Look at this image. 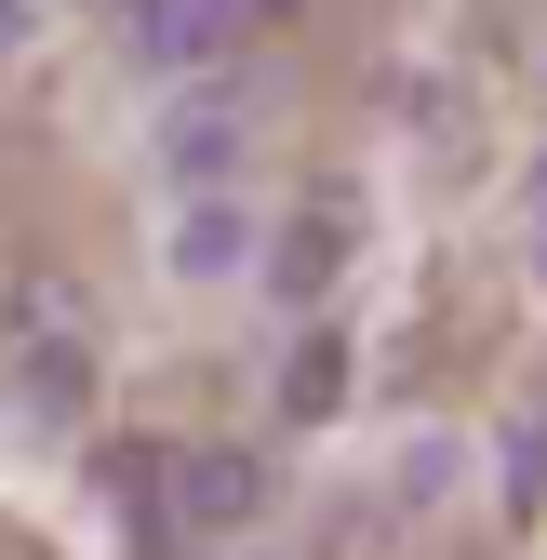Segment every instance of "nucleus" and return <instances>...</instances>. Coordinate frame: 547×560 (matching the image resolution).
Returning <instances> with one entry per match:
<instances>
[{
    "instance_id": "f257e3e1",
    "label": "nucleus",
    "mask_w": 547,
    "mask_h": 560,
    "mask_svg": "<svg viewBox=\"0 0 547 560\" xmlns=\"http://www.w3.org/2000/svg\"><path fill=\"white\" fill-rule=\"evenodd\" d=\"M254 508H267V454H254V441H200V454L174 467V494H161V521H174L187 547H200V534H241Z\"/></svg>"
},
{
    "instance_id": "f03ea898",
    "label": "nucleus",
    "mask_w": 547,
    "mask_h": 560,
    "mask_svg": "<svg viewBox=\"0 0 547 560\" xmlns=\"http://www.w3.org/2000/svg\"><path fill=\"white\" fill-rule=\"evenodd\" d=\"M254 14H267V0H133V54H148V67H214Z\"/></svg>"
},
{
    "instance_id": "7ed1b4c3",
    "label": "nucleus",
    "mask_w": 547,
    "mask_h": 560,
    "mask_svg": "<svg viewBox=\"0 0 547 560\" xmlns=\"http://www.w3.org/2000/svg\"><path fill=\"white\" fill-rule=\"evenodd\" d=\"M161 161H174L187 187H214V174L241 161V107H228V94H187V107H174V133H161Z\"/></svg>"
},
{
    "instance_id": "20e7f679",
    "label": "nucleus",
    "mask_w": 547,
    "mask_h": 560,
    "mask_svg": "<svg viewBox=\"0 0 547 560\" xmlns=\"http://www.w3.org/2000/svg\"><path fill=\"white\" fill-rule=\"evenodd\" d=\"M334 400H348V347H334V334H294V361H281V428H321Z\"/></svg>"
},
{
    "instance_id": "39448f33",
    "label": "nucleus",
    "mask_w": 547,
    "mask_h": 560,
    "mask_svg": "<svg viewBox=\"0 0 547 560\" xmlns=\"http://www.w3.org/2000/svg\"><path fill=\"white\" fill-rule=\"evenodd\" d=\"M334 267H348V214H334V200H321V214H294V241H281V254H267V280H281V294L307 307V294H321V280H334Z\"/></svg>"
},
{
    "instance_id": "423d86ee",
    "label": "nucleus",
    "mask_w": 547,
    "mask_h": 560,
    "mask_svg": "<svg viewBox=\"0 0 547 560\" xmlns=\"http://www.w3.org/2000/svg\"><path fill=\"white\" fill-rule=\"evenodd\" d=\"M241 254H254V241H241V214H228V200H200V214L174 228V267H187V280H228Z\"/></svg>"
},
{
    "instance_id": "0eeeda50",
    "label": "nucleus",
    "mask_w": 547,
    "mask_h": 560,
    "mask_svg": "<svg viewBox=\"0 0 547 560\" xmlns=\"http://www.w3.org/2000/svg\"><path fill=\"white\" fill-rule=\"evenodd\" d=\"M27 400H40V413H81V400H94L81 347H54V334H40V347H27Z\"/></svg>"
},
{
    "instance_id": "6e6552de",
    "label": "nucleus",
    "mask_w": 547,
    "mask_h": 560,
    "mask_svg": "<svg viewBox=\"0 0 547 560\" xmlns=\"http://www.w3.org/2000/svg\"><path fill=\"white\" fill-rule=\"evenodd\" d=\"M508 467H521V494H547V413L521 428V454H508Z\"/></svg>"
},
{
    "instance_id": "1a4fd4ad",
    "label": "nucleus",
    "mask_w": 547,
    "mask_h": 560,
    "mask_svg": "<svg viewBox=\"0 0 547 560\" xmlns=\"http://www.w3.org/2000/svg\"><path fill=\"white\" fill-rule=\"evenodd\" d=\"M0 40H14V0H0Z\"/></svg>"
}]
</instances>
